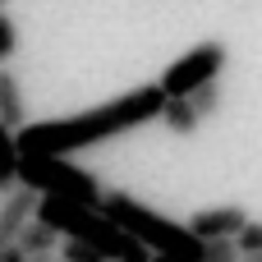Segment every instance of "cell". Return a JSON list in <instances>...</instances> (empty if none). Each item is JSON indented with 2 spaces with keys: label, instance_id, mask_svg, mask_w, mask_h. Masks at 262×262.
<instances>
[{
  "label": "cell",
  "instance_id": "1",
  "mask_svg": "<svg viewBox=\"0 0 262 262\" xmlns=\"http://www.w3.org/2000/svg\"><path fill=\"white\" fill-rule=\"evenodd\" d=\"M161 111H166V88L161 83H138L124 97H115L106 106H92L83 115L23 124L18 129V152L23 157H74L83 147H97L106 138H120V134L138 129V124L161 120Z\"/></svg>",
  "mask_w": 262,
  "mask_h": 262
},
{
  "label": "cell",
  "instance_id": "2",
  "mask_svg": "<svg viewBox=\"0 0 262 262\" xmlns=\"http://www.w3.org/2000/svg\"><path fill=\"white\" fill-rule=\"evenodd\" d=\"M37 216H41L46 226H55L64 239H83V244L101 249L111 262H152V258H157L143 239H134L124 226H115L101 207H83V203H69V198H55V193H41Z\"/></svg>",
  "mask_w": 262,
  "mask_h": 262
},
{
  "label": "cell",
  "instance_id": "3",
  "mask_svg": "<svg viewBox=\"0 0 262 262\" xmlns=\"http://www.w3.org/2000/svg\"><path fill=\"white\" fill-rule=\"evenodd\" d=\"M101 212H106L115 226H124L134 239H143L152 253H166V258H180V262H203L207 258V239H198V235L189 230V221L180 226V221L161 216L157 207L138 203V198L124 193V189H106Z\"/></svg>",
  "mask_w": 262,
  "mask_h": 262
},
{
  "label": "cell",
  "instance_id": "4",
  "mask_svg": "<svg viewBox=\"0 0 262 262\" xmlns=\"http://www.w3.org/2000/svg\"><path fill=\"white\" fill-rule=\"evenodd\" d=\"M18 184L37 189V193H55V198H69V203H83V207H101L106 189L92 170L74 166L69 157H23L18 166Z\"/></svg>",
  "mask_w": 262,
  "mask_h": 262
},
{
  "label": "cell",
  "instance_id": "5",
  "mask_svg": "<svg viewBox=\"0 0 262 262\" xmlns=\"http://www.w3.org/2000/svg\"><path fill=\"white\" fill-rule=\"evenodd\" d=\"M226 60H230V46H226V41H216V37H207V41H198L193 51H184L180 60H170V64L161 69V78H157V83L166 88V97H189L193 88H203V83L221 78Z\"/></svg>",
  "mask_w": 262,
  "mask_h": 262
},
{
  "label": "cell",
  "instance_id": "6",
  "mask_svg": "<svg viewBox=\"0 0 262 262\" xmlns=\"http://www.w3.org/2000/svg\"><path fill=\"white\" fill-rule=\"evenodd\" d=\"M37 207H41V193L28 189V184H18L14 193H5V203H0V249L18 244V235L28 230V221H37Z\"/></svg>",
  "mask_w": 262,
  "mask_h": 262
},
{
  "label": "cell",
  "instance_id": "7",
  "mask_svg": "<svg viewBox=\"0 0 262 262\" xmlns=\"http://www.w3.org/2000/svg\"><path fill=\"white\" fill-rule=\"evenodd\" d=\"M249 226V212L239 207V203H226V207H203V212H193L189 216V230L198 235V239H235L239 230Z\"/></svg>",
  "mask_w": 262,
  "mask_h": 262
},
{
  "label": "cell",
  "instance_id": "8",
  "mask_svg": "<svg viewBox=\"0 0 262 262\" xmlns=\"http://www.w3.org/2000/svg\"><path fill=\"white\" fill-rule=\"evenodd\" d=\"M0 124H9V129L28 124V101H23V83L14 69H0Z\"/></svg>",
  "mask_w": 262,
  "mask_h": 262
},
{
  "label": "cell",
  "instance_id": "9",
  "mask_svg": "<svg viewBox=\"0 0 262 262\" xmlns=\"http://www.w3.org/2000/svg\"><path fill=\"white\" fill-rule=\"evenodd\" d=\"M18 166H23V152H18V129L0 124V198L18 189Z\"/></svg>",
  "mask_w": 262,
  "mask_h": 262
},
{
  "label": "cell",
  "instance_id": "10",
  "mask_svg": "<svg viewBox=\"0 0 262 262\" xmlns=\"http://www.w3.org/2000/svg\"><path fill=\"white\" fill-rule=\"evenodd\" d=\"M161 124L175 134V138H189V134H198V124H203V115L193 111V101L189 97H166V111H161Z\"/></svg>",
  "mask_w": 262,
  "mask_h": 262
},
{
  "label": "cell",
  "instance_id": "11",
  "mask_svg": "<svg viewBox=\"0 0 262 262\" xmlns=\"http://www.w3.org/2000/svg\"><path fill=\"white\" fill-rule=\"evenodd\" d=\"M18 244H23V253H60L64 235H60L55 226H46V221L37 216V221H28V230L18 235Z\"/></svg>",
  "mask_w": 262,
  "mask_h": 262
},
{
  "label": "cell",
  "instance_id": "12",
  "mask_svg": "<svg viewBox=\"0 0 262 262\" xmlns=\"http://www.w3.org/2000/svg\"><path fill=\"white\" fill-rule=\"evenodd\" d=\"M189 101H193V111L207 120V115H216L221 111V78H212V83H203V88H193L189 92Z\"/></svg>",
  "mask_w": 262,
  "mask_h": 262
},
{
  "label": "cell",
  "instance_id": "13",
  "mask_svg": "<svg viewBox=\"0 0 262 262\" xmlns=\"http://www.w3.org/2000/svg\"><path fill=\"white\" fill-rule=\"evenodd\" d=\"M60 262H111L101 249H92V244H83V239H64L60 244Z\"/></svg>",
  "mask_w": 262,
  "mask_h": 262
},
{
  "label": "cell",
  "instance_id": "14",
  "mask_svg": "<svg viewBox=\"0 0 262 262\" xmlns=\"http://www.w3.org/2000/svg\"><path fill=\"white\" fill-rule=\"evenodd\" d=\"M235 244H239V253H244V258L262 253V221H249V226L235 235Z\"/></svg>",
  "mask_w": 262,
  "mask_h": 262
},
{
  "label": "cell",
  "instance_id": "15",
  "mask_svg": "<svg viewBox=\"0 0 262 262\" xmlns=\"http://www.w3.org/2000/svg\"><path fill=\"white\" fill-rule=\"evenodd\" d=\"M239 258H244V253H239V244H235V239H212L203 262H239Z\"/></svg>",
  "mask_w": 262,
  "mask_h": 262
},
{
  "label": "cell",
  "instance_id": "16",
  "mask_svg": "<svg viewBox=\"0 0 262 262\" xmlns=\"http://www.w3.org/2000/svg\"><path fill=\"white\" fill-rule=\"evenodd\" d=\"M18 51V23L9 14H0V60H9Z\"/></svg>",
  "mask_w": 262,
  "mask_h": 262
},
{
  "label": "cell",
  "instance_id": "17",
  "mask_svg": "<svg viewBox=\"0 0 262 262\" xmlns=\"http://www.w3.org/2000/svg\"><path fill=\"white\" fill-rule=\"evenodd\" d=\"M0 262H28L23 244H9V249H0Z\"/></svg>",
  "mask_w": 262,
  "mask_h": 262
},
{
  "label": "cell",
  "instance_id": "18",
  "mask_svg": "<svg viewBox=\"0 0 262 262\" xmlns=\"http://www.w3.org/2000/svg\"><path fill=\"white\" fill-rule=\"evenodd\" d=\"M28 262H60L55 253H28Z\"/></svg>",
  "mask_w": 262,
  "mask_h": 262
},
{
  "label": "cell",
  "instance_id": "19",
  "mask_svg": "<svg viewBox=\"0 0 262 262\" xmlns=\"http://www.w3.org/2000/svg\"><path fill=\"white\" fill-rule=\"evenodd\" d=\"M152 262H180V258H166V253H157V258H152Z\"/></svg>",
  "mask_w": 262,
  "mask_h": 262
},
{
  "label": "cell",
  "instance_id": "20",
  "mask_svg": "<svg viewBox=\"0 0 262 262\" xmlns=\"http://www.w3.org/2000/svg\"><path fill=\"white\" fill-rule=\"evenodd\" d=\"M5 5H9V0H0V14H5Z\"/></svg>",
  "mask_w": 262,
  "mask_h": 262
},
{
  "label": "cell",
  "instance_id": "21",
  "mask_svg": "<svg viewBox=\"0 0 262 262\" xmlns=\"http://www.w3.org/2000/svg\"><path fill=\"white\" fill-rule=\"evenodd\" d=\"M253 262H262V253H253Z\"/></svg>",
  "mask_w": 262,
  "mask_h": 262
},
{
  "label": "cell",
  "instance_id": "22",
  "mask_svg": "<svg viewBox=\"0 0 262 262\" xmlns=\"http://www.w3.org/2000/svg\"><path fill=\"white\" fill-rule=\"evenodd\" d=\"M239 262H253V258H239Z\"/></svg>",
  "mask_w": 262,
  "mask_h": 262
},
{
  "label": "cell",
  "instance_id": "23",
  "mask_svg": "<svg viewBox=\"0 0 262 262\" xmlns=\"http://www.w3.org/2000/svg\"><path fill=\"white\" fill-rule=\"evenodd\" d=\"M0 64H5V60H0Z\"/></svg>",
  "mask_w": 262,
  "mask_h": 262
}]
</instances>
